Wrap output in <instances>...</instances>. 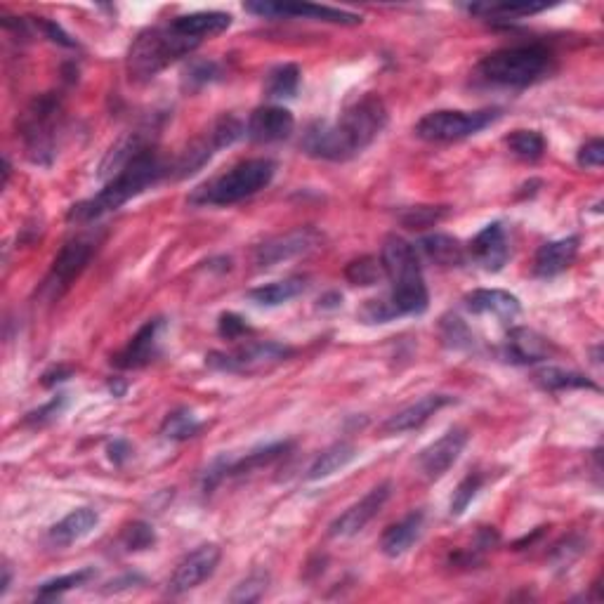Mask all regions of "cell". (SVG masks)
<instances>
[{"mask_svg": "<svg viewBox=\"0 0 604 604\" xmlns=\"http://www.w3.org/2000/svg\"><path fill=\"white\" fill-rule=\"evenodd\" d=\"M387 126V107L378 95L350 104L338 121H317L302 133L300 149L321 161H350L371 147Z\"/></svg>", "mask_w": 604, "mask_h": 604, "instance_id": "6da1fadb", "label": "cell"}, {"mask_svg": "<svg viewBox=\"0 0 604 604\" xmlns=\"http://www.w3.org/2000/svg\"><path fill=\"white\" fill-rule=\"evenodd\" d=\"M170 173H173V170L166 166V161L151 147L142 151L140 156H135L121 173L111 177L107 187H104L100 194H95L93 199L88 201L76 203V206L69 210L67 218L69 222H90L102 218V215L111 213V210H118L123 203H128L130 199H135V196L147 192L149 187L159 185L163 177Z\"/></svg>", "mask_w": 604, "mask_h": 604, "instance_id": "7a4b0ae2", "label": "cell"}, {"mask_svg": "<svg viewBox=\"0 0 604 604\" xmlns=\"http://www.w3.org/2000/svg\"><path fill=\"white\" fill-rule=\"evenodd\" d=\"M380 265H383L385 277L392 284L387 302H390L397 317L423 314L428 310L430 295L416 246H411L402 236L390 234L383 244V253H380Z\"/></svg>", "mask_w": 604, "mask_h": 604, "instance_id": "3957f363", "label": "cell"}, {"mask_svg": "<svg viewBox=\"0 0 604 604\" xmlns=\"http://www.w3.org/2000/svg\"><path fill=\"white\" fill-rule=\"evenodd\" d=\"M199 45V41H194V38L177 31L173 22L142 31L128 50L126 69L130 81H151L156 74H161L163 69L170 67L177 59L187 57L189 52L199 48Z\"/></svg>", "mask_w": 604, "mask_h": 604, "instance_id": "277c9868", "label": "cell"}, {"mask_svg": "<svg viewBox=\"0 0 604 604\" xmlns=\"http://www.w3.org/2000/svg\"><path fill=\"white\" fill-rule=\"evenodd\" d=\"M479 76L494 85L527 88L553 71V52L546 45H515L491 52L479 62Z\"/></svg>", "mask_w": 604, "mask_h": 604, "instance_id": "5b68a950", "label": "cell"}, {"mask_svg": "<svg viewBox=\"0 0 604 604\" xmlns=\"http://www.w3.org/2000/svg\"><path fill=\"white\" fill-rule=\"evenodd\" d=\"M277 173V163L269 159H251L239 163L227 173H222L206 185L196 187L189 203L192 206H232L248 199V196L258 194L274 180Z\"/></svg>", "mask_w": 604, "mask_h": 604, "instance_id": "8992f818", "label": "cell"}, {"mask_svg": "<svg viewBox=\"0 0 604 604\" xmlns=\"http://www.w3.org/2000/svg\"><path fill=\"white\" fill-rule=\"evenodd\" d=\"M62 130V100L55 93L36 97L19 121L26 156L38 166H50L57 151V135Z\"/></svg>", "mask_w": 604, "mask_h": 604, "instance_id": "52a82bcc", "label": "cell"}, {"mask_svg": "<svg viewBox=\"0 0 604 604\" xmlns=\"http://www.w3.org/2000/svg\"><path fill=\"white\" fill-rule=\"evenodd\" d=\"M501 118V109L453 111L442 109L423 116L416 126V135L425 142H458L489 128Z\"/></svg>", "mask_w": 604, "mask_h": 604, "instance_id": "ba28073f", "label": "cell"}, {"mask_svg": "<svg viewBox=\"0 0 604 604\" xmlns=\"http://www.w3.org/2000/svg\"><path fill=\"white\" fill-rule=\"evenodd\" d=\"M244 135H246V126L239 121V118L232 114L220 116L218 121L210 126L208 133L201 135L194 144H189V149L180 156V159H177L175 168H173V170H177L175 175L187 177V175L196 173V170L206 166V163L213 159L220 149L232 147V144L236 140H241Z\"/></svg>", "mask_w": 604, "mask_h": 604, "instance_id": "9c48e42d", "label": "cell"}, {"mask_svg": "<svg viewBox=\"0 0 604 604\" xmlns=\"http://www.w3.org/2000/svg\"><path fill=\"white\" fill-rule=\"evenodd\" d=\"M293 357V347L281 343H251L236 352H210L206 366L222 373H255Z\"/></svg>", "mask_w": 604, "mask_h": 604, "instance_id": "30bf717a", "label": "cell"}, {"mask_svg": "<svg viewBox=\"0 0 604 604\" xmlns=\"http://www.w3.org/2000/svg\"><path fill=\"white\" fill-rule=\"evenodd\" d=\"M220 557L222 550L220 546H215V543H203V546L192 550V553L177 562L173 576H170L168 581V593L182 595L194 590L196 586H201L203 581H208L210 576L215 574Z\"/></svg>", "mask_w": 604, "mask_h": 604, "instance_id": "8fae6325", "label": "cell"}, {"mask_svg": "<svg viewBox=\"0 0 604 604\" xmlns=\"http://www.w3.org/2000/svg\"><path fill=\"white\" fill-rule=\"evenodd\" d=\"M317 241H319L317 229L298 227V229H293V232L272 236V239H267L265 244H260L258 248H255L253 260L260 269L274 267V265H279V262L300 258V255L310 253L312 248L317 246Z\"/></svg>", "mask_w": 604, "mask_h": 604, "instance_id": "7c38bea8", "label": "cell"}, {"mask_svg": "<svg viewBox=\"0 0 604 604\" xmlns=\"http://www.w3.org/2000/svg\"><path fill=\"white\" fill-rule=\"evenodd\" d=\"M244 8L260 17H293V19H314V22L340 24V26H357L361 24V15L354 12L324 8V5L312 3H246Z\"/></svg>", "mask_w": 604, "mask_h": 604, "instance_id": "4fadbf2b", "label": "cell"}, {"mask_svg": "<svg viewBox=\"0 0 604 604\" xmlns=\"http://www.w3.org/2000/svg\"><path fill=\"white\" fill-rule=\"evenodd\" d=\"M468 439L470 435L465 428H451L437 442H432L428 449L420 451L418 468L423 472V477L430 479V482L444 477L456 465L458 458H461L463 449L468 446Z\"/></svg>", "mask_w": 604, "mask_h": 604, "instance_id": "5bb4252c", "label": "cell"}, {"mask_svg": "<svg viewBox=\"0 0 604 604\" xmlns=\"http://www.w3.org/2000/svg\"><path fill=\"white\" fill-rule=\"evenodd\" d=\"M95 253V244L88 239H74L69 241L62 251L57 253L55 262H52L50 277L45 281V288L52 291V298H59L74 281L81 277L83 269L88 267L90 258Z\"/></svg>", "mask_w": 604, "mask_h": 604, "instance_id": "9a60e30c", "label": "cell"}, {"mask_svg": "<svg viewBox=\"0 0 604 604\" xmlns=\"http://www.w3.org/2000/svg\"><path fill=\"white\" fill-rule=\"evenodd\" d=\"M390 496H392V482H383L378 484V487H373L369 494L361 498V501L350 505L343 515L331 522L328 534L333 538H350L354 534H359V531L385 508V503L390 501Z\"/></svg>", "mask_w": 604, "mask_h": 604, "instance_id": "2e32d148", "label": "cell"}, {"mask_svg": "<svg viewBox=\"0 0 604 604\" xmlns=\"http://www.w3.org/2000/svg\"><path fill=\"white\" fill-rule=\"evenodd\" d=\"M166 321L163 319H149L140 331L130 338V343L123 347L116 357H111V364L116 369H142L159 357V338Z\"/></svg>", "mask_w": 604, "mask_h": 604, "instance_id": "e0dca14e", "label": "cell"}, {"mask_svg": "<svg viewBox=\"0 0 604 604\" xmlns=\"http://www.w3.org/2000/svg\"><path fill=\"white\" fill-rule=\"evenodd\" d=\"M453 402H456V399L451 395H439V392L437 395L420 397L418 402L404 406L402 411L392 413V416L380 425V432H383V435H404V432L423 428L435 413H439L444 406H449Z\"/></svg>", "mask_w": 604, "mask_h": 604, "instance_id": "ac0fdd59", "label": "cell"}, {"mask_svg": "<svg viewBox=\"0 0 604 604\" xmlns=\"http://www.w3.org/2000/svg\"><path fill=\"white\" fill-rule=\"evenodd\" d=\"M468 255L487 272H501L510 260L508 234L501 222H491L470 241Z\"/></svg>", "mask_w": 604, "mask_h": 604, "instance_id": "d6986e66", "label": "cell"}, {"mask_svg": "<svg viewBox=\"0 0 604 604\" xmlns=\"http://www.w3.org/2000/svg\"><path fill=\"white\" fill-rule=\"evenodd\" d=\"M295 128V118L286 107H258L246 123V137L258 144H272L291 137Z\"/></svg>", "mask_w": 604, "mask_h": 604, "instance_id": "ffe728a7", "label": "cell"}, {"mask_svg": "<svg viewBox=\"0 0 604 604\" xmlns=\"http://www.w3.org/2000/svg\"><path fill=\"white\" fill-rule=\"evenodd\" d=\"M579 236H567V239L548 241L538 248L536 260H534V272L536 277L550 279L562 274L564 269L574 265L576 255H579Z\"/></svg>", "mask_w": 604, "mask_h": 604, "instance_id": "44dd1931", "label": "cell"}, {"mask_svg": "<svg viewBox=\"0 0 604 604\" xmlns=\"http://www.w3.org/2000/svg\"><path fill=\"white\" fill-rule=\"evenodd\" d=\"M465 307L472 314H491V317L503 321L515 319L522 312L517 295L501 291V288H477V291L465 295Z\"/></svg>", "mask_w": 604, "mask_h": 604, "instance_id": "7402d4cb", "label": "cell"}, {"mask_svg": "<svg viewBox=\"0 0 604 604\" xmlns=\"http://www.w3.org/2000/svg\"><path fill=\"white\" fill-rule=\"evenodd\" d=\"M550 343L541 333H536L534 328L517 326L508 333L505 340V357L512 364H536V361L548 359Z\"/></svg>", "mask_w": 604, "mask_h": 604, "instance_id": "603a6c76", "label": "cell"}, {"mask_svg": "<svg viewBox=\"0 0 604 604\" xmlns=\"http://www.w3.org/2000/svg\"><path fill=\"white\" fill-rule=\"evenodd\" d=\"M173 26L182 34L194 38V41L203 43L210 36H218L222 31H227L232 26V15L218 10L208 12H192V15H182L173 19Z\"/></svg>", "mask_w": 604, "mask_h": 604, "instance_id": "cb8c5ba5", "label": "cell"}, {"mask_svg": "<svg viewBox=\"0 0 604 604\" xmlns=\"http://www.w3.org/2000/svg\"><path fill=\"white\" fill-rule=\"evenodd\" d=\"M423 522V512L418 510L406 515L404 520H399L397 524H392V527H387L383 538H380V550H383V555L402 557L406 550L418 541L420 531H423Z\"/></svg>", "mask_w": 604, "mask_h": 604, "instance_id": "d4e9b609", "label": "cell"}, {"mask_svg": "<svg viewBox=\"0 0 604 604\" xmlns=\"http://www.w3.org/2000/svg\"><path fill=\"white\" fill-rule=\"evenodd\" d=\"M100 522V515L93 508H78L74 512H69L64 520H59L55 527L50 529V541L55 546H71V543L81 541L97 527Z\"/></svg>", "mask_w": 604, "mask_h": 604, "instance_id": "484cf974", "label": "cell"}, {"mask_svg": "<svg viewBox=\"0 0 604 604\" xmlns=\"http://www.w3.org/2000/svg\"><path fill=\"white\" fill-rule=\"evenodd\" d=\"M418 248L428 255L435 265H442V267H458L463 265L465 258H468L465 246L456 239V236H449V234L425 236V239L418 244Z\"/></svg>", "mask_w": 604, "mask_h": 604, "instance_id": "4316f807", "label": "cell"}, {"mask_svg": "<svg viewBox=\"0 0 604 604\" xmlns=\"http://www.w3.org/2000/svg\"><path fill=\"white\" fill-rule=\"evenodd\" d=\"M463 8L468 10L470 15H477L482 19H503V22H508V19L538 15V12L548 10L550 5L534 3V0H529V3H508V0H501V3H472L463 5Z\"/></svg>", "mask_w": 604, "mask_h": 604, "instance_id": "83f0119b", "label": "cell"}, {"mask_svg": "<svg viewBox=\"0 0 604 604\" xmlns=\"http://www.w3.org/2000/svg\"><path fill=\"white\" fill-rule=\"evenodd\" d=\"M307 291V279L305 277H291L284 281H274V284L258 286L253 291H248V300H253L255 305L262 307H277L284 302L298 298Z\"/></svg>", "mask_w": 604, "mask_h": 604, "instance_id": "f1b7e54d", "label": "cell"}, {"mask_svg": "<svg viewBox=\"0 0 604 604\" xmlns=\"http://www.w3.org/2000/svg\"><path fill=\"white\" fill-rule=\"evenodd\" d=\"M354 456H357V449L347 442H338V444L328 446L326 451L319 453L317 461L310 465V470H307V479L317 482V479L331 477L333 472L343 470L345 465H350L354 461Z\"/></svg>", "mask_w": 604, "mask_h": 604, "instance_id": "f546056e", "label": "cell"}, {"mask_svg": "<svg viewBox=\"0 0 604 604\" xmlns=\"http://www.w3.org/2000/svg\"><path fill=\"white\" fill-rule=\"evenodd\" d=\"M536 385H541L548 392H562V390H597L593 380L581 376V373L557 369V366H543L541 371L534 373Z\"/></svg>", "mask_w": 604, "mask_h": 604, "instance_id": "4dcf8cb0", "label": "cell"}, {"mask_svg": "<svg viewBox=\"0 0 604 604\" xmlns=\"http://www.w3.org/2000/svg\"><path fill=\"white\" fill-rule=\"evenodd\" d=\"M300 88L298 64H279L265 78V97L269 100H291Z\"/></svg>", "mask_w": 604, "mask_h": 604, "instance_id": "1f68e13d", "label": "cell"}, {"mask_svg": "<svg viewBox=\"0 0 604 604\" xmlns=\"http://www.w3.org/2000/svg\"><path fill=\"white\" fill-rule=\"evenodd\" d=\"M95 574L97 571L93 567H85V569L71 571L67 576H57V579L45 581L36 590V600H55V597H62L64 593H69V590L85 586L90 579H95Z\"/></svg>", "mask_w": 604, "mask_h": 604, "instance_id": "d6a6232c", "label": "cell"}, {"mask_svg": "<svg viewBox=\"0 0 604 604\" xmlns=\"http://www.w3.org/2000/svg\"><path fill=\"white\" fill-rule=\"evenodd\" d=\"M203 430V423L189 409H177L168 413L161 425V435L173 442H185L189 437H196Z\"/></svg>", "mask_w": 604, "mask_h": 604, "instance_id": "836d02e7", "label": "cell"}, {"mask_svg": "<svg viewBox=\"0 0 604 604\" xmlns=\"http://www.w3.org/2000/svg\"><path fill=\"white\" fill-rule=\"evenodd\" d=\"M505 144L522 161H538L546 154V140L538 130H515L505 137Z\"/></svg>", "mask_w": 604, "mask_h": 604, "instance_id": "e575fe53", "label": "cell"}, {"mask_svg": "<svg viewBox=\"0 0 604 604\" xmlns=\"http://www.w3.org/2000/svg\"><path fill=\"white\" fill-rule=\"evenodd\" d=\"M383 274V265H380V260L373 258V255H364V258L352 260L350 265L345 267V277L354 286H376L378 281L383 279Z\"/></svg>", "mask_w": 604, "mask_h": 604, "instance_id": "d590c367", "label": "cell"}, {"mask_svg": "<svg viewBox=\"0 0 604 604\" xmlns=\"http://www.w3.org/2000/svg\"><path fill=\"white\" fill-rule=\"evenodd\" d=\"M446 215H449V208L446 206H416V208H406L399 213V220L406 229H425V227H435L437 222H442Z\"/></svg>", "mask_w": 604, "mask_h": 604, "instance_id": "8d00e7d4", "label": "cell"}, {"mask_svg": "<svg viewBox=\"0 0 604 604\" xmlns=\"http://www.w3.org/2000/svg\"><path fill=\"white\" fill-rule=\"evenodd\" d=\"M220 67L210 59H199V62H192L185 71V78H182V88L185 90H199L203 85L218 81L220 78Z\"/></svg>", "mask_w": 604, "mask_h": 604, "instance_id": "74e56055", "label": "cell"}, {"mask_svg": "<svg viewBox=\"0 0 604 604\" xmlns=\"http://www.w3.org/2000/svg\"><path fill=\"white\" fill-rule=\"evenodd\" d=\"M442 338L451 350H470L475 338H472L470 328L465 326L463 319L458 317H444L442 319Z\"/></svg>", "mask_w": 604, "mask_h": 604, "instance_id": "f35d334b", "label": "cell"}, {"mask_svg": "<svg viewBox=\"0 0 604 604\" xmlns=\"http://www.w3.org/2000/svg\"><path fill=\"white\" fill-rule=\"evenodd\" d=\"M482 484H484V477L477 475V472H472V475H468L461 484H458L456 491H453V498H451V515L453 517L463 515V512L468 510V505L472 503V498L479 494Z\"/></svg>", "mask_w": 604, "mask_h": 604, "instance_id": "ab89813d", "label": "cell"}, {"mask_svg": "<svg viewBox=\"0 0 604 604\" xmlns=\"http://www.w3.org/2000/svg\"><path fill=\"white\" fill-rule=\"evenodd\" d=\"M267 583H269V576L265 574V571H253V574L248 576L246 581H241L239 586H236L234 593L229 595V600H232V602H255V600H260V597L265 595Z\"/></svg>", "mask_w": 604, "mask_h": 604, "instance_id": "60d3db41", "label": "cell"}, {"mask_svg": "<svg viewBox=\"0 0 604 604\" xmlns=\"http://www.w3.org/2000/svg\"><path fill=\"white\" fill-rule=\"evenodd\" d=\"M121 541H123V546H126V550H147L156 543V534L149 524L133 522L123 529Z\"/></svg>", "mask_w": 604, "mask_h": 604, "instance_id": "b9f144b4", "label": "cell"}, {"mask_svg": "<svg viewBox=\"0 0 604 604\" xmlns=\"http://www.w3.org/2000/svg\"><path fill=\"white\" fill-rule=\"evenodd\" d=\"M218 333L225 340H239V338H244L246 333H251V326H248L246 321L239 317V314L227 312V314H222L218 321Z\"/></svg>", "mask_w": 604, "mask_h": 604, "instance_id": "7bdbcfd3", "label": "cell"}, {"mask_svg": "<svg viewBox=\"0 0 604 604\" xmlns=\"http://www.w3.org/2000/svg\"><path fill=\"white\" fill-rule=\"evenodd\" d=\"M579 166L581 168H602L604 163V142L600 137H595V140L586 142L579 151Z\"/></svg>", "mask_w": 604, "mask_h": 604, "instance_id": "ee69618b", "label": "cell"}, {"mask_svg": "<svg viewBox=\"0 0 604 604\" xmlns=\"http://www.w3.org/2000/svg\"><path fill=\"white\" fill-rule=\"evenodd\" d=\"M64 404H67V395H57L55 399H52V402H48L45 406H41V409L34 411V413H29V418H26V423H34V425L48 423V420L57 418L59 413H62Z\"/></svg>", "mask_w": 604, "mask_h": 604, "instance_id": "f6af8a7d", "label": "cell"}, {"mask_svg": "<svg viewBox=\"0 0 604 604\" xmlns=\"http://www.w3.org/2000/svg\"><path fill=\"white\" fill-rule=\"evenodd\" d=\"M41 29H43V34L50 38L52 43H59V45H64V48H76V43L71 41V36L69 34H64L62 31V26L59 24H55V22H45V19H41Z\"/></svg>", "mask_w": 604, "mask_h": 604, "instance_id": "bcb514c9", "label": "cell"}, {"mask_svg": "<svg viewBox=\"0 0 604 604\" xmlns=\"http://www.w3.org/2000/svg\"><path fill=\"white\" fill-rule=\"evenodd\" d=\"M109 461L114 465H123L128 461V456L133 453V449H130V444L126 442V439H114V442L109 444Z\"/></svg>", "mask_w": 604, "mask_h": 604, "instance_id": "7dc6e473", "label": "cell"}, {"mask_svg": "<svg viewBox=\"0 0 604 604\" xmlns=\"http://www.w3.org/2000/svg\"><path fill=\"white\" fill-rule=\"evenodd\" d=\"M71 376V369H62V366H59V369H52V371H48L43 376V385L45 387H52V385H57V383H62V380H67Z\"/></svg>", "mask_w": 604, "mask_h": 604, "instance_id": "c3c4849f", "label": "cell"}, {"mask_svg": "<svg viewBox=\"0 0 604 604\" xmlns=\"http://www.w3.org/2000/svg\"><path fill=\"white\" fill-rule=\"evenodd\" d=\"M10 581H12L10 567H8V564H5V567H3V588H0V595H5V593H8V588H10Z\"/></svg>", "mask_w": 604, "mask_h": 604, "instance_id": "681fc988", "label": "cell"}, {"mask_svg": "<svg viewBox=\"0 0 604 604\" xmlns=\"http://www.w3.org/2000/svg\"><path fill=\"white\" fill-rule=\"evenodd\" d=\"M10 170H12V168H10V161H8V159H5V161H3V187H8V180H10Z\"/></svg>", "mask_w": 604, "mask_h": 604, "instance_id": "f907efd6", "label": "cell"}]
</instances>
